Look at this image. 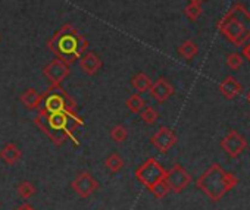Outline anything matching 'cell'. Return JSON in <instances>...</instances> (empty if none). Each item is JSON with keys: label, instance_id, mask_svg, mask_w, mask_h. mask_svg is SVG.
Segmentation results:
<instances>
[{"label": "cell", "instance_id": "21", "mask_svg": "<svg viewBox=\"0 0 250 210\" xmlns=\"http://www.w3.org/2000/svg\"><path fill=\"white\" fill-rule=\"evenodd\" d=\"M124 165H125V162L118 153H110L104 160L106 169H109V172H112V173H118L124 168Z\"/></svg>", "mask_w": 250, "mask_h": 210}, {"label": "cell", "instance_id": "26", "mask_svg": "<svg viewBox=\"0 0 250 210\" xmlns=\"http://www.w3.org/2000/svg\"><path fill=\"white\" fill-rule=\"evenodd\" d=\"M142 114V119L146 122V124H155L156 121H158V112L153 109V108H150V106H145V109L140 112Z\"/></svg>", "mask_w": 250, "mask_h": 210}, {"label": "cell", "instance_id": "8", "mask_svg": "<svg viewBox=\"0 0 250 210\" xmlns=\"http://www.w3.org/2000/svg\"><path fill=\"white\" fill-rule=\"evenodd\" d=\"M221 147L231 159H237L247 149V141L238 131L231 130L221 140Z\"/></svg>", "mask_w": 250, "mask_h": 210}, {"label": "cell", "instance_id": "11", "mask_svg": "<svg viewBox=\"0 0 250 210\" xmlns=\"http://www.w3.org/2000/svg\"><path fill=\"white\" fill-rule=\"evenodd\" d=\"M150 143L161 153H167V152H169L177 144V135H175V133L171 128L162 127L155 135H152Z\"/></svg>", "mask_w": 250, "mask_h": 210}, {"label": "cell", "instance_id": "9", "mask_svg": "<svg viewBox=\"0 0 250 210\" xmlns=\"http://www.w3.org/2000/svg\"><path fill=\"white\" fill-rule=\"evenodd\" d=\"M71 188H72L81 198H87V197H90V195L99 188V182H97V179H96L90 172H81V173H78V176L71 182Z\"/></svg>", "mask_w": 250, "mask_h": 210}, {"label": "cell", "instance_id": "20", "mask_svg": "<svg viewBox=\"0 0 250 210\" xmlns=\"http://www.w3.org/2000/svg\"><path fill=\"white\" fill-rule=\"evenodd\" d=\"M125 106H127V109L133 114H140L146 106V101L143 100V97L140 94H133L127 98V101H125Z\"/></svg>", "mask_w": 250, "mask_h": 210}, {"label": "cell", "instance_id": "31", "mask_svg": "<svg viewBox=\"0 0 250 210\" xmlns=\"http://www.w3.org/2000/svg\"><path fill=\"white\" fill-rule=\"evenodd\" d=\"M246 100H247V103L250 104V91L247 93V95H246Z\"/></svg>", "mask_w": 250, "mask_h": 210}, {"label": "cell", "instance_id": "28", "mask_svg": "<svg viewBox=\"0 0 250 210\" xmlns=\"http://www.w3.org/2000/svg\"><path fill=\"white\" fill-rule=\"evenodd\" d=\"M243 56L250 62V44L244 46V49H243Z\"/></svg>", "mask_w": 250, "mask_h": 210}, {"label": "cell", "instance_id": "5", "mask_svg": "<svg viewBox=\"0 0 250 210\" xmlns=\"http://www.w3.org/2000/svg\"><path fill=\"white\" fill-rule=\"evenodd\" d=\"M218 30L225 36L227 40H229L232 44H235L237 47H241L249 38L250 34L249 31L238 22V19L228 11L227 15L219 21L218 24Z\"/></svg>", "mask_w": 250, "mask_h": 210}, {"label": "cell", "instance_id": "17", "mask_svg": "<svg viewBox=\"0 0 250 210\" xmlns=\"http://www.w3.org/2000/svg\"><path fill=\"white\" fill-rule=\"evenodd\" d=\"M152 79L145 72H139L133 76L131 79V87L137 91V93H147L149 88L152 87Z\"/></svg>", "mask_w": 250, "mask_h": 210}, {"label": "cell", "instance_id": "15", "mask_svg": "<svg viewBox=\"0 0 250 210\" xmlns=\"http://www.w3.org/2000/svg\"><path fill=\"white\" fill-rule=\"evenodd\" d=\"M21 103L30 111H36L42 108V101H43V94H40L36 88H28L25 90L21 97H20Z\"/></svg>", "mask_w": 250, "mask_h": 210}, {"label": "cell", "instance_id": "29", "mask_svg": "<svg viewBox=\"0 0 250 210\" xmlns=\"http://www.w3.org/2000/svg\"><path fill=\"white\" fill-rule=\"evenodd\" d=\"M17 210H36V209H34V207H33L31 204H27V203H25V204L20 206V207H18Z\"/></svg>", "mask_w": 250, "mask_h": 210}, {"label": "cell", "instance_id": "27", "mask_svg": "<svg viewBox=\"0 0 250 210\" xmlns=\"http://www.w3.org/2000/svg\"><path fill=\"white\" fill-rule=\"evenodd\" d=\"M227 65H228V68H231L232 71L241 68V65H243V56L238 55V53H231V55H228V56H227Z\"/></svg>", "mask_w": 250, "mask_h": 210}, {"label": "cell", "instance_id": "10", "mask_svg": "<svg viewBox=\"0 0 250 210\" xmlns=\"http://www.w3.org/2000/svg\"><path fill=\"white\" fill-rule=\"evenodd\" d=\"M69 66L71 65L62 62L61 59H53L52 62H49V65L44 66L43 74L49 79L50 84H61L69 75L71 72Z\"/></svg>", "mask_w": 250, "mask_h": 210}, {"label": "cell", "instance_id": "12", "mask_svg": "<svg viewBox=\"0 0 250 210\" xmlns=\"http://www.w3.org/2000/svg\"><path fill=\"white\" fill-rule=\"evenodd\" d=\"M149 94L158 103H165L174 94V87L168 79L161 76L155 82H152V87L149 88Z\"/></svg>", "mask_w": 250, "mask_h": 210}, {"label": "cell", "instance_id": "14", "mask_svg": "<svg viewBox=\"0 0 250 210\" xmlns=\"http://www.w3.org/2000/svg\"><path fill=\"white\" fill-rule=\"evenodd\" d=\"M219 91L222 93V95L228 100H232L235 98L237 95L241 94L243 91V87L241 84L234 78V76H227L221 84H219Z\"/></svg>", "mask_w": 250, "mask_h": 210}, {"label": "cell", "instance_id": "7", "mask_svg": "<svg viewBox=\"0 0 250 210\" xmlns=\"http://www.w3.org/2000/svg\"><path fill=\"white\" fill-rule=\"evenodd\" d=\"M165 182L169 187V191L180 194L190 185L191 175L181 165H174L169 171H167Z\"/></svg>", "mask_w": 250, "mask_h": 210}, {"label": "cell", "instance_id": "18", "mask_svg": "<svg viewBox=\"0 0 250 210\" xmlns=\"http://www.w3.org/2000/svg\"><path fill=\"white\" fill-rule=\"evenodd\" d=\"M229 12L238 19V22L249 31L250 34V12H247V9L241 5V3H234L232 8L229 9Z\"/></svg>", "mask_w": 250, "mask_h": 210}, {"label": "cell", "instance_id": "13", "mask_svg": "<svg viewBox=\"0 0 250 210\" xmlns=\"http://www.w3.org/2000/svg\"><path fill=\"white\" fill-rule=\"evenodd\" d=\"M102 65V59L94 53H85L80 57V68L87 75H96L100 71Z\"/></svg>", "mask_w": 250, "mask_h": 210}, {"label": "cell", "instance_id": "24", "mask_svg": "<svg viewBox=\"0 0 250 210\" xmlns=\"http://www.w3.org/2000/svg\"><path fill=\"white\" fill-rule=\"evenodd\" d=\"M149 191H150L156 198H164V197H167V195H168V192H169V187L167 185L165 179H162V181L156 182L153 187H150V188H149Z\"/></svg>", "mask_w": 250, "mask_h": 210}, {"label": "cell", "instance_id": "1", "mask_svg": "<svg viewBox=\"0 0 250 210\" xmlns=\"http://www.w3.org/2000/svg\"><path fill=\"white\" fill-rule=\"evenodd\" d=\"M47 47L56 56V59L72 65L84 55L88 47V41L75 27L65 24L52 36V38L47 41Z\"/></svg>", "mask_w": 250, "mask_h": 210}, {"label": "cell", "instance_id": "16", "mask_svg": "<svg viewBox=\"0 0 250 210\" xmlns=\"http://www.w3.org/2000/svg\"><path fill=\"white\" fill-rule=\"evenodd\" d=\"M21 157H22V152L14 143H8L2 150H0V159H2L9 166L15 165Z\"/></svg>", "mask_w": 250, "mask_h": 210}, {"label": "cell", "instance_id": "3", "mask_svg": "<svg viewBox=\"0 0 250 210\" xmlns=\"http://www.w3.org/2000/svg\"><path fill=\"white\" fill-rule=\"evenodd\" d=\"M238 184V178L224 171L218 163L210 165L196 181V185L203 191L212 201H219L228 191Z\"/></svg>", "mask_w": 250, "mask_h": 210}, {"label": "cell", "instance_id": "30", "mask_svg": "<svg viewBox=\"0 0 250 210\" xmlns=\"http://www.w3.org/2000/svg\"><path fill=\"white\" fill-rule=\"evenodd\" d=\"M190 2H193V3H200V5H202V3L205 2V0H190Z\"/></svg>", "mask_w": 250, "mask_h": 210}, {"label": "cell", "instance_id": "6", "mask_svg": "<svg viewBox=\"0 0 250 210\" xmlns=\"http://www.w3.org/2000/svg\"><path fill=\"white\" fill-rule=\"evenodd\" d=\"M167 171L164 169V166L153 157L147 159L146 162H143L137 169H136V178L147 188L153 187L156 182L165 179Z\"/></svg>", "mask_w": 250, "mask_h": 210}, {"label": "cell", "instance_id": "19", "mask_svg": "<svg viewBox=\"0 0 250 210\" xmlns=\"http://www.w3.org/2000/svg\"><path fill=\"white\" fill-rule=\"evenodd\" d=\"M197 53H199V47H197L196 43L191 41V40H186V41L178 47V55H180L181 57H184L186 60H191Z\"/></svg>", "mask_w": 250, "mask_h": 210}, {"label": "cell", "instance_id": "23", "mask_svg": "<svg viewBox=\"0 0 250 210\" xmlns=\"http://www.w3.org/2000/svg\"><path fill=\"white\" fill-rule=\"evenodd\" d=\"M109 135H110V138L115 143H124L125 140H127V137H128V133H127V130H125L122 125H115L109 131Z\"/></svg>", "mask_w": 250, "mask_h": 210}, {"label": "cell", "instance_id": "25", "mask_svg": "<svg viewBox=\"0 0 250 210\" xmlns=\"http://www.w3.org/2000/svg\"><path fill=\"white\" fill-rule=\"evenodd\" d=\"M184 12H186L187 18H188L190 21H196V19L200 18V15H202L203 11H202V5H200V3H193V2H190V3L186 6Z\"/></svg>", "mask_w": 250, "mask_h": 210}, {"label": "cell", "instance_id": "2", "mask_svg": "<svg viewBox=\"0 0 250 210\" xmlns=\"http://www.w3.org/2000/svg\"><path fill=\"white\" fill-rule=\"evenodd\" d=\"M34 124L53 141V144L56 146H62L66 138H72L75 146H78V141L74 135V131L78 127H83L84 122L83 119L65 115V114H52V112H46L44 109L40 108Z\"/></svg>", "mask_w": 250, "mask_h": 210}, {"label": "cell", "instance_id": "4", "mask_svg": "<svg viewBox=\"0 0 250 210\" xmlns=\"http://www.w3.org/2000/svg\"><path fill=\"white\" fill-rule=\"evenodd\" d=\"M42 109L52 114H65L78 118L75 100L61 87V84H50L43 94Z\"/></svg>", "mask_w": 250, "mask_h": 210}, {"label": "cell", "instance_id": "22", "mask_svg": "<svg viewBox=\"0 0 250 210\" xmlns=\"http://www.w3.org/2000/svg\"><path fill=\"white\" fill-rule=\"evenodd\" d=\"M17 190H18L20 197H21V198H25V200L36 194V187H34V184L30 182V181H22V182L18 185Z\"/></svg>", "mask_w": 250, "mask_h": 210}]
</instances>
